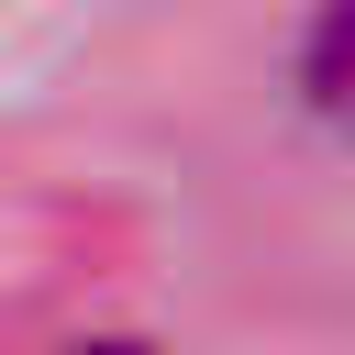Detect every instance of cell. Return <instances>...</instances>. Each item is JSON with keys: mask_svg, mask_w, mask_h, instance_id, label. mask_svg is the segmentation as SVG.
Segmentation results:
<instances>
[{"mask_svg": "<svg viewBox=\"0 0 355 355\" xmlns=\"http://www.w3.org/2000/svg\"><path fill=\"white\" fill-rule=\"evenodd\" d=\"M311 78H322L333 100H355V0H333V22H322V55H311Z\"/></svg>", "mask_w": 355, "mask_h": 355, "instance_id": "cell-1", "label": "cell"}, {"mask_svg": "<svg viewBox=\"0 0 355 355\" xmlns=\"http://www.w3.org/2000/svg\"><path fill=\"white\" fill-rule=\"evenodd\" d=\"M89 355H144V344H89Z\"/></svg>", "mask_w": 355, "mask_h": 355, "instance_id": "cell-2", "label": "cell"}]
</instances>
